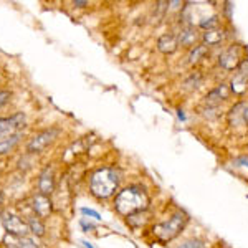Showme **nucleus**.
<instances>
[{
  "label": "nucleus",
  "mask_w": 248,
  "mask_h": 248,
  "mask_svg": "<svg viewBox=\"0 0 248 248\" xmlns=\"http://www.w3.org/2000/svg\"><path fill=\"white\" fill-rule=\"evenodd\" d=\"M121 170L114 166H105L98 167L90 174L88 186L90 192L99 201H108L118 194L119 184H121Z\"/></svg>",
  "instance_id": "nucleus-1"
},
{
  "label": "nucleus",
  "mask_w": 248,
  "mask_h": 248,
  "mask_svg": "<svg viewBox=\"0 0 248 248\" xmlns=\"http://www.w3.org/2000/svg\"><path fill=\"white\" fill-rule=\"evenodd\" d=\"M151 199L147 192L141 186H129L124 187L114 195V210L121 217H129L133 214L142 210H149Z\"/></svg>",
  "instance_id": "nucleus-2"
},
{
  "label": "nucleus",
  "mask_w": 248,
  "mask_h": 248,
  "mask_svg": "<svg viewBox=\"0 0 248 248\" xmlns=\"http://www.w3.org/2000/svg\"><path fill=\"white\" fill-rule=\"evenodd\" d=\"M187 223H189V217L182 210H177L167 220L155 223L153 227V233L161 243H169L182 233Z\"/></svg>",
  "instance_id": "nucleus-3"
},
{
  "label": "nucleus",
  "mask_w": 248,
  "mask_h": 248,
  "mask_svg": "<svg viewBox=\"0 0 248 248\" xmlns=\"http://www.w3.org/2000/svg\"><path fill=\"white\" fill-rule=\"evenodd\" d=\"M0 220H2L3 229H5V232L10 237L15 238L29 237L30 233L29 223H27L25 218L20 217L18 214H14L10 210H0Z\"/></svg>",
  "instance_id": "nucleus-4"
},
{
  "label": "nucleus",
  "mask_w": 248,
  "mask_h": 248,
  "mask_svg": "<svg viewBox=\"0 0 248 248\" xmlns=\"http://www.w3.org/2000/svg\"><path fill=\"white\" fill-rule=\"evenodd\" d=\"M60 131L57 127H50V129L40 131L27 142V153L29 154H40L42 151H45L50 144L55 142V139L58 138Z\"/></svg>",
  "instance_id": "nucleus-5"
},
{
  "label": "nucleus",
  "mask_w": 248,
  "mask_h": 248,
  "mask_svg": "<svg viewBox=\"0 0 248 248\" xmlns=\"http://www.w3.org/2000/svg\"><path fill=\"white\" fill-rule=\"evenodd\" d=\"M242 60H243V48L240 45H230L225 50L220 51L217 63L223 71H237Z\"/></svg>",
  "instance_id": "nucleus-6"
},
{
  "label": "nucleus",
  "mask_w": 248,
  "mask_h": 248,
  "mask_svg": "<svg viewBox=\"0 0 248 248\" xmlns=\"http://www.w3.org/2000/svg\"><path fill=\"white\" fill-rule=\"evenodd\" d=\"M27 126V118L22 111H17L12 116H7V118H0V141L9 136H14L20 133L22 129H25Z\"/></svg>",
  "instance_id": "nucleus-7"
},
{
  "label": "nucleus",
  "mask_w": 248,
  "mask_h": 248,
  "mask_svg": "<svg viewBox=\"0 0 248 248\" xmlns=\"http://www.w3.org/2000/svg\"><path fill=\"white\" fill-rule=\"evenodd\" d=\"M30 210L33 215H37L38 218L45 220L51 215L53 212V202L48 195H43L40 192H35L30 199Z\"/></svg>",
  "instance_id": "nucleus-8"
},
{
  "label": "nucleus",
  "mask_w": 248,
  "mask_h": 248,
  "mask_svg": "<svg viewBox=\"0 0 248 248\" xmlns=\"http://www.w3.org/2000/svg\"><path fill=\"white\" fill-rule=\"evenodd\" d=\"M227 124L230 127L240 129V127L248 126V103L247 101H238L237 105L230 108V111L227 113Z\"/></svg>",
  "instance_id": "nucleus-9"
},
{
  "label": "nucleus",
  "mask_w": 248,
  "mask_h": 248,
  "mask_svg": "<svg viewBox=\"0 0 248 248\" xmlns=\"http://www.w3.org/2000/svg\"><path fill=\"white\" fill-rule=\"evenodd\" d=\"M201 30L194 25H184L181 30L177 31V40H179V48H187V50H192L194 46L201 45Z\"/></svg>",
  "instance_id": "nucleus-10"
},
{
  "label": "nucleus",
  "mask_w": 248,
  "mask_h": 248,
  "mask_svg": "<svg viewBox=\"0 0 248 248\" xmlns=\"http://www.w3.org/2000/svg\"><path fill=\"white\" fill-rule=\"evenodd\" d=\"M37 189L40 194L48 195V197L55 192V189H57V175H55L53 166H46L45 169L40 172Z\"/></svg>",
  "instance_id": "nucleus-11"
},
{
  "label": "nucleus",
  "mask_w": 248,
  "mask_h": 248,
  "mask_svg": "<svg viewBox=\"0 0 248 248\" xmlns=\"http://www.w3.org/2000/svg\"><path fill=\"white\" fill-rule=\"evenodd\" d=\"M232 96V91H230V86L229 85H218L215 86L214 90H210L209 93L205 94L203 98V105L207 106H215V108H220L223 101H227Z\"/></svg>",
  "instance_id": "nucleus-12"
},
{
  "label": "nucleus",
  "mask_w": 248,
  "mask_h": 248,
  "mask_svg": "<svg viewBox=\"0 0 248 248\" xmlns=\"http://www.w3.org/2000/svg\"><path fill=\"white\" fill-rule=\"evenodd\" d=\"M157 50L164 55H172L179 50V40H177V33H172V31H167V33H162L161 37L157 38Z\"/></svg>",
  "instance_id": "nucleus-13"
},
{
  "label": "nucleus",
  "mask_w": 248,
  "mask_h": 248,
  "mask_svg": "<svg viewBox=\"0 0 248 248\" xmlns=\"http://www.w3.org/2000/svg\"><path fill=\"white\" fill-rule=\"evenodd\" d=\"M227 38V33L223 29H218V30H210V31H202V37H201V43L205 45L207 48H214V46H218L225 42Z\"/></svg>",
  "instance_id": "nucleus-14"
},
{
  "label": "nucleus",
  "mask_w": 248,
  "mask_h": 248,
  "mask_svg": "<svg viewBox=\"0 0 248 248\" xmlns=\"http://www.w3.org/2000/svg\"><path fill=\"white\" fill-rule=\"evenodd\" d=\"M151 218H153L151 212L142 210V212H138V214H133V215H129V217H126V222L133 230H139V229H144V227L151 222Z\"/></svg>",
  "instance_id": "nucleus-15"
},
{
  "label": "nucleus",
  "mask_w": 248,
  "mask_h": 248,
  "mask_svg": "<svg viewBox=\"0 0 248 248\" xmlns=\"http://www.w3.org/2000/svg\"><path fill=\"white\" fill-rule=\"evenodd\" d=\"M210 55V48H207L205 45H197L189 51V65H199L203 60H207V57Z\"/></svg>",
  "instance_id": "nucleus-16"
},
{
  "label": "nucleus",
  "mask_w": 248,
  "mask_h": 248,
  "mask_svg": "<svg viewBox=\"0 0 248 248\" xmlns=\"http://www.w3.org/2000/svg\"><path fill=\"white\" fill-rule=\"evenodd\" d=\"M230 91L232 94H237V96H243L248 91V79L243 78L242 75L235 73L233 77L230 79Z\"/></svg>",
  "instance_id": "nucleus-17"
},
{
  "label": "nucleus",
  "mask_w": 248,
  "mask_h": 248,
  "mask_svg": "<svg viewBox=\"0 0 248 248\" xmlns=\"http://www.w3.org/2000/svg\"><path fill=\"white\" fill-rule=\"evenodd\" d=\"M20 139H22V134H20V133L2 139V141H0V157H2V155H7V154L14 153L15 147L20 144Z\"/></svg>",
  "instance_id": "nucleus-18"
},
{
  "label": "nucleus",
  "mask_w": 248,
  "mask_h": 248,
  "mask_svg": "<svg viewBox=\"0 0 248 248\" xmlns=\"http://www.w3.org/2000/svg\"><path fill=\"white\" fill-rule=\"evenodd\" d=\"M27 223H29V229H30V233H33L35 237H43L45 235V223H43L42 218H38L37 215L30 214L25 217Z\"/></svg>",
  "instance_id": "nucleus-19"
},
{
  "label": "nucleus",
  "mask_w": 248,
  "mask_h": 248,
  "mask_svg": "<svg viewBox=\"0 0 248 248\" xmlns=\"http://www.w3.org/2000/svg\"><path fill=\"white\" fill-rule=\"evenodd\" d=\"M222 29V22L217 15H212V17H207L201 20L199 23V30H203V31H210V30H218Z\"/></svg>",
  "instance_id": "nucleus-20"
},
{
  "label": "nucleus",
  "mask_w": 248,
  "mask_h": 248,
  "mask_svg": "<svg viewBox=\"0 0 248 248\" xmlns=\"http://www.w3.org/2000/svg\"><path fill=\"white\" fill-rule=\"evenodd\" d=\"M202 85H203V75L201 73V71L192 73L190 77L186 79V83H184L186 90H197V88H201Z\"/></svg>",
  "instance_id": "nucleus-21"
},
{
  "label": "nucleus",
  "mask_w": 248,
  "mask_h": 248,
  "mask_svg": "<svg viewBox=\"0 0 248 248\" xmlns=\"http://www.w3.org/2000/svg\"><path fill=\"white\" fill-rule=\"evenodd\" d=\"M199 113H201L203 118H207V119H215V118H218V116H220V108L202 105L201 108H199Z\"/></svg>",
  "instance_id": "nucleus-22"
},
{
  "label": "nucleus",
  "mask_w": 248,
  "mask_h": 248,
  "mask_svg": "<svg viewBox=\"0 0 248 248\" xmlns=\"http://www.w3.org/2000/svg\"><path fill=\"white\" fill-rule=\"evenodd\" d=\"M15 248H40L38 243L35 242L31 237H22V238H17L15 242Z\"/></svg>",
  "instance_id": "nucleus-23"
},
{
  "label": "nucleus",
  "mask_w": 248,
  "mask_h": 248,
  "mask_svg": "<svg viewBox=\"0 0 248 248\" xmlns=\"http://www.w3.org/2000/svg\"><path fill=\"white\" fill-rule=\"evenodd\" d=\"M177 248H205V242L201 238H189Z\"/></svg>",
  "instance_id": "nucleus-24"
},
{
  "label": "nucleus",
  "mask_w": 248,
  "mask_h": 248,
  "mask_svg": "<svg viewBox=\"0 0 248 248\" xmlns=\"http://www.w3.org/2000/svg\"><path fill=\"white\" fill-rule=\"evenodd\" d=\"M12 91L9 90H0V109H3L7 105L10 103V99H12Z\"/></svg>",
  "instance_id": "nucleus-25"
},
{
  "label": "nucleus",
  "mask_w": 248,
  "mask_h": 248,
  "mask_svg": "<svg viewBox=\"0 0 248 248\" xmlns=\"http://www.w3.org/2000/svg\"><path fill=\"white\" fill-rule=\"evenodd\" d=\"M235 73L242 75L243 78L248 79V58H243L242 60V63H240V66L237 68V71H235Z\"/></svg>",
  "instance_id": "nucleus-26"
},
{
  "label": "nucleus",
  "mask_w": 248,
  "mask_h": 248,
  "mask_svg": "<svg viewBox=\"0 0 248 248\" xmlns=\"http://www.w3.org/2000/svg\"><path fill=\"white\" fill-rule=\"evenodd\" d=\"M79 212H81L83 215H86V217H93L96 222H99V220H101V215H99L96 210H91V209H86V207H81Z\"/></svg>",
  "instance_id": "nucleus-27"
},
{
  "label": "nucleus",
  "mask_w": 248,
  "mask_h": 248,
  "mask_svg": "<svg viewBox=\"0 0 248 248\" xmlns=\"http://www.w3.org/2000/svg\"><path fill=\"white\" fill-rule=\"evenodd\" d=\"M79 225H81L83 232H90V230H93V229H94L93 223H88V222H86V218H81V220H79Z\"/></svg>",
  "instance_id": "nucleus-28"
},
{
  "label": "nucleus",
  "mask_w": 248,
  "mask_h": 248,
  "mask_svg": "<svg viewBox=\"0 0 248 248\" xmlns=\"http://www.w3.org/2000/svg\"><path fill=\"white\" fill-rule=\"evenodd\" d=\"M237 164L240 167H248V155H242V157H238Z\"/></svg>",
  "instance_id": "nucleus-29"
},
{
  "label": "nucleus",
  "mask_w": 248,
  "mask_h": 248,
  "mask_svg": "<svg viewBox=\"0 0 248 248\" xmlns=\"http://www.w3.org/2000/svg\"><path fill=\"white\" fill-rule=\"evenodd\" d=\"M73 5H75V7H78V9H83V7H88V2H81V0H75Z\"/></svg>",
  "instance_id": "nucleus-30"
},
{
  "label": "nucleus",
  "mask_w": 248,
  "mask_h": 248,
  "mask_svg": "<svg viewBox=\"0 0 248 248\" xmlns=\"http://www.w3.org/2000/svg\"><path fill=\"white\" fill-rule=\"evenodd\" d=\"M81 243H83V245H85V248H94L93 245H91V243H90V242H86V240H83V242H81Z\"/></svg>",
  "instance_id": "nucleus-31"
},
{
  "label": "nucleus",
  "mask_w": 248,
  "mask_h": 248,
  "mask_svg": "<svg viewBox=\"0 0 248 248\" xmlns=\"http://www.w3.org/2000/svg\"><path fill=\"white\" fill-rule=\"evenodd\" d=\"M3 201H5V195H3V192L0 190V205L3 203Z\"/></svg>",
  "instance_id": "nucleus-32"
},
{
  "label": "nucleus",
  "mask_w": 248,
  "mask_h": 248,
  "mask_svg": "<svg viewBox=\"0 0 248 248\" xmlns=\"http://www.w3.org/2000/svg\"><path fill=\"white\" fill-rule=\"evenodd\" d=\"M0 177H2V170H0Z\"/></svg>",
  "instance_id": "nucleus-33"
},
{
  "label": "nucleus",
  "mask_w": 248,
  "mask_h": 248,
  "mask_svg": "<svg viewBox=\"0 0 248 248\" xmlns=\"http://www.w3.org/2000/svg\"><path fill=\"white\" fill-rule=\"evenodd\" d=\"M0 81H2V75H0Z\"/></svg>",
  "instance_id": "nucleus-34"
}]
</instances>
